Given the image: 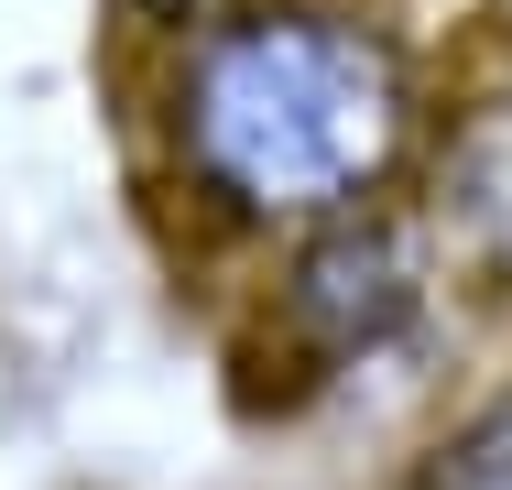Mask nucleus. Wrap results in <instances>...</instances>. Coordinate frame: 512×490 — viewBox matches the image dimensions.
<instances>
[{"mask_svg":"<svg viewBox=\"0 0 512 490\" xmlns=\"http://www.w3.org/2000/svg\"><path fill=\"white\" fill-rule=\"evenodd\" d=\"M164 142L207 218L251 240H306L404 186L425 142V77L371 11L262 0L175 44Z\"/></svg>","mask_w":512,"mask_h":490,"instance_id":"1","label":"nucleus"},{"mask_svg":"<svg viewBox=\"0 0 512 490\" xmlns=\"http://www.w3.org/2000/svg\"><path fill=\"white\" fill-rule=\"evenodd\" d=\"M425 305H436V240L393 196L284 240V273H273V305H262L273 360H284V403L338 392L360 371H382L393 349H414Z\"/></svg>","mask_w":512,"mask_h":490,"instance_id":"2","label":"nucleus"},{"mask_svg":"<svg viewBox=\"0 0 512 490\" xmlns=\"http://www.w3.org/2000/svg\"><path fill=\"white\" fill-rule=\"evenodd\" d=\"M120 11H131V22H153V33H175V44H186V33H207V22H240V11H262V0H120Z\"/></svg>","mask_w":512,"mask_h":490,"instance_id":"4","label":"nucleus"},{"mask_svg":"<svg viewBox=\"0 0 512 490\" xmlns=\"http://www.w3.org/2000/svg\"><path fill=\"white\" fill-rule=\"evenodd\" d=\"M404 490H512V382L480 392V403L404 469Z\"/></svg>","mask_w":512,"mask_h":490,"instance_id":"3","label":"nucleus"}]
</instances>
